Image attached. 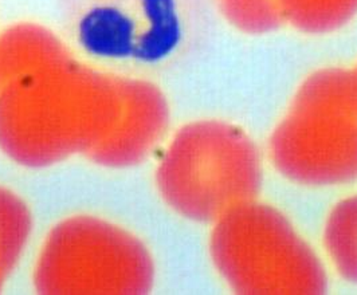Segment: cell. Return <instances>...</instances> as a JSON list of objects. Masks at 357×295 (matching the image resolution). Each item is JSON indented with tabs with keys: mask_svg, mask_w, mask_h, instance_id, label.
Here are the masks:
<instances>
[{
	"mask_svg": "<svg viewBox=\"0 0 357 295\" xmlns=\"http://www.w3.org/2000/svg\"><path fill=\"white\" fill-rule=\"evenodd\" d=\"M226 20L236 30L264 35L285 23L282 0H218Z\"/></svg>",
	"mask_w": 357,
	"mask_h": 295,
	"instance_id": "obj_6",
	"label": "cell"
},
{
	"mask_svg": "<svg viewBox=\"0 0 357 295\" xmlns=\"http://www.w3.org/2000/svg\"><path fill=\"white\" fill-rule=\"evenodd\" d=\"M215 266L238 294L313 295L326 290L321 262L277 209L252 200L215 222Z\"/></svg>",
	"mask_w": 357,
	"mask_h": 295,
	"instance_id": "obj_2",
	"label": "cell"
},
{
	"mask_svg": "<svg viewBox=\"0 0 357 295\" xmlns=\"http://www.w3.org/2000/svg\"><path fill=\"white\" fill-rule=\"evenodd\" d=\"M324 245L340 275L357 285V195L340 202L329 213Z\"/></svg>",
	"mask_w": 357,
	"mask_h": 295,
	"instance_id": "obj_4",
	"label": "cell"
},
{
	"mask_svg": "<svg viewBox=\"0 0 357 295\" xmlns=\"http://www.w3.org/2000/svg\"><path fill=\"white\" fill-rule=\"evenodd\" d=\"M280 174L305 186L357 180V74L321 69L297 89L270 139Z\"/></svg>",
	"mask_w": 357,
	"mask_h": 295,
	"instance_id": "obj_1",
	"label": "cell"
},
{
	"mask_svg": "<svg viewBox=\"0 0 357 295\" xmlns=\"http://www.w3.org/2000/svg\"><path fill=\"white\" fill-rule=\"evenodd\" d=\"M286 23L305 34L333 33L357 15V0H282Z\"/></svg>",
	"mask_w": 357,
	"mask_h": 295,
	"instance_id": "obj_5",
	"label": "cell"
},
{
	"mask_svg": "<svg viewBox=\"0 0 357 295\" xmlns=\"http://www.w3.org/2000/svg\"><path fill=\"white\" fill-rule=\"evenodd\" d=\"M355 71H356V74H357V68H356V69H355Z\"/></svg>",
	"mask_w": 357,
	"mask_h": 295,
	"instance_id": "obj_7",
	"label": "cell"
},
{
	"mask_svg": "<svg viewBox=\"0 0 357 295\" xmlns=\"http://www.w3.org/2000/svg\"><path fill=\"white\" fill-rule=\"evenodd\" d=\"M160 180L165 197L183 215L216 222L257 200L262 184L261 157L239 128L226 122H197L174 141Z\"/></svg>",
	"mask_w": 357,
	"mask_h": 295,
	"instance_id": "obj_3",
	"label": "cell"
}]
</instances>
